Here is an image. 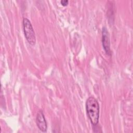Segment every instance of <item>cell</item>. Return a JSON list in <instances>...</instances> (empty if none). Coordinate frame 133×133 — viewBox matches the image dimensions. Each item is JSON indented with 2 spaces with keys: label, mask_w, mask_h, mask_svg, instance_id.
I'll list each match as a JSON object with an SVG mask.
<instances>
[{
  "label": "cell",
  "mask_w": 133,
  "mask_h": 133,
  "mask_svg": "<svg viewBox=\"0 0 133 133\" xmlns=\"http://www.w3.org/2000/svg\"><path fill=\"white\" fill-rule=\"evenodd\" d=\"M86 109L88 117L93 125H97L99 118V105L94 97H89L86 102Z\"/></svg>",
  "instance_id": "cell-1"
},
{
  "label": "cell",
  "mask_w": 133,
  "mask_h": 133,
  "mask_svg": "<svg viewBox=\"0 0 133 133\" xmlns=\"http://www.w3.org/2000/svg\"><path fill=\"white\" fill-rule=\"evenodd\" d=\"M23 28L26 39L30 44L34 45L36 43L35 33L30 21L26 18L23 20Z\"/></svg>",
  "instance_id": "cell-2"
},
{
  "label": "cell",
  "mask_w": 133,
  "mask_h": 133,
  "mask_svg": "<svg viewBox=\"0 0 133 133\" xmlns=\"http://www.w3.org/2000/svg\"><path fill=\"white\" fill-rule=\"evenodd\" d=\"M102 43L103 49L107 54L110 55V43L109 32L105 27H103L102 30Z\"/></svg>",
  "instance_id": "cell-3"
},
{
  "label": "cell",
  "mask_w": 133,
  "mask_h": 133,
  "mask_svg": "<svg viewBox=\"0 0 133 133\" xmlns=\"http://www.w3.org/2000/svg\"><path fill=\"white\" fill-rule=\"evenodd\" d=\"M36 122L37 126L39 129L43 131L46 132L47 129V125L45 118L44 113L42 111L40 110L37 112L36 117Z\"/></svg>",
  "instance_id": "cell-4"
},
{
  "label": "cell",
  "mask_w": 133,
  "mask_h": 133,
  "mask_svg": "<svg viewBox=\"0 0 133 133\" xmlns=\"http://www.w3.org/2000/svg\"><path fill=\"white\" fill-rule=\"evenodd\" d=\"M60 3L62 4V5L65 6H66L68 4L69 1L68 0H62V1H60Z\"/></svg>",
  "instance_id": "cell-5"
}]
</instances>
